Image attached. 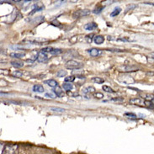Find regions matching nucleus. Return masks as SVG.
<instances>
[{
	"label": "nucleus",
	"instance_id": "20",
	"mask_svg": "<svg viewBox=\"0 0 154 154\" xmlns=\"http://www.w3.org/2000/svg\"><path fill=\"white\" fill-rule=\"evenodd\" d=\"M50 110L52 111H54V112H64L65 110L62 109V108H59V107H51Z\"/></svg>",
	"mask_w": 154,
	"mask_h": 154
},
{
	"label": "nucleus",
	"instance_id": "11",
	"mask_svg": "<svg viewBox=\"0 0 154 154\" xmlns=\"http://www.w3.org/2000/svg\"><path fill=\"white\" fill-rule=\"evenodd\" d=\"M33 91L36 92V93H43L45 91L44 88L41 84H36V85L33 86Z\"/></svg>",
	"mask_w": 154,
	"mask_h": 154
},
{
	"label": "nucleus",
	"instance_id": "24",
	"mask_svg": "<svg viewBox=\"0 0 154 154\" xmlns=\"http://www.w3.org/2000/svg\"><path fill=\"white\" fill-rule=\"evenodd\" d=\"M125 116L128 117L130 119H134V120H135V119H136V115L135 114H133V113H126Z\"/></svg>",
	"mask_w": 154,
	"mask_h": 154
},
{
	"label": "nucleus",
	"instance_id": "13",
	"mask_svg": "<svg viewBox=\"0 0 154 154\" xmlns=\"http://www.w3.org/2000/svg\"><path fill=\"white\" fill-rule=\"evenodd\" d=\"M121 68H122L121 71H124V72H133V71L137 70V67L134 66H124Z\"/></svg>",
	"mask_w": 154,
	"mask_h": 154
},
{
	"label": "nucleus",
	"instance_id": "3",
	"mask_svg": "<svg viewBox=\"0 0 154 154\" xmlns=\"http://www.w3.org/2000/svg\"><path fill=\"white\" fill-rule=\"evenodd\" d=\"M89 14H90V11L88 9H78L72 14V17H73L74 19H78L81 17L87 16V15Z\"/></svg>",
	"mask_w": 154,
	"mask_h": 154
},
{
	"label": "nucleus",
	"instance_id": "33",
	"mask_svg": "<svg viewBox=\"0 0 154 154\" xmlns=\"http://www.w3.org/2000/svg\"><path fill=\"white\" fill-rule=\"evenodd\" d=\"M143 3H145V4H148V5H154V3H150V2H144Z\"/></svg>",
	"mask_w": 154,
	"mask_h": 154
},
{
	"label": "nucleus",
	"instance_id": "32",
	"mask_svg": "<svg viewBox=\"0 0 154 154\" xmlns=\"http://www.w3.org/2000/svg\"><path fill=\"white\" fill-rule=\"evenodd\" d=\"M94 97L97 98V99H102L104 97V95L101 93H97V94H94Z\"/></svg>",
	"mask_w": 154,
	"mask_h": 154
},
{
	"label": "nucleus",
	"instance_id": "26",
	"mask_svg": "<svg viewBox=\"0 0 154 154\" xmlns=\"http://www.w3.org/2000/svg\"><path fill=\"white\" fill-rule=\"evenodd\" d=\"M53 50L52 47H45V48H43L41 50V52H43L45 53H51V52Z\"/></svg>",
	"mask_w": 154,
	"mask_h": 154
},
{
	"label": "nucleus",
	"instance_id": "30",
	"mask_svg": "<svg viewBox=\"0 0 154 154\" xmlns=\"http://www.w3.org/2000/svg\"><path fill=\"white\" fill-rule=\"evenodd\" d=\"M137 6L136 5H135V4H132V5H129L127 8H126V12H127V11H129V10H132V9H136Z\"/></svg>",
	"mask_w": 154,
	"mask_h": 154
},
{
	"label": "nucleus",
	"instance_id": "34",
	"mask_svg": "<svg viewBox=\"0 0 154 154\" xmlns=\"http://www.w3.org/2000/svg\"><path fill=\"white\" fill-rule=\"evenodd\" d=\"M151 102H152V104H153V105H154V99H152V101H151Z\"/></svg>",
	"mask_w": 154,
	"mask_h": 154
},
{
	"label": "nucleus",
	"instance_id": "27",
	"mask_svg": "<svg viewBox=\"0 0 154 154\" xmlns=\"http://www.w3.org/2000/svg\"><path fill=\"white\" fill-rule=\"evenodd\" d=\"M13 75L14 77H17V78H20V77H22L23 73L20 71H15L14 72H13Z\"/></svg>",
	"mask_w": 154,
	"mask_h": 154
},
{
	"label": "nucleus",
	"instance_id": "8",
	"mask_svg": "<svg viewBox=\"0 0 154 154\" xmlns=\"http://www.w3.org/2000/svg\"><path fill=\"white\" fill-rule=\"evenodd\" d=\"M44 83L47 84L48 86L52 87V88H56L58 86V83L56 82V80L54 79H48V80H45L44 81Z\"/></svg>",
	"mask_w": 154,
	"mask_h": 154
},
{
	"label": "nucleus",
	"instance_id": "18",
	"mask_svg": "<svg viewBox=\"0 0 154 154\" xmlns=\"http://www.w3.org/2000/svg\"><path fill=\"white\" fill-rule=\"evenodd\" d=\"M63 88L65 90H67V92L69 91V90H72V88H73V86H72V84L71 83H64L63 84Z\"/></svg>",
	"mask_w": 154,
	"mask_h": 154
},
{
	"label": "nucleus",
	"instance_id": "14",
	"mask_svg": "<svg viewBox=\"0 0 154 154\" xmlns=\"http://www.w3.org/2000/svg\"><path fill=\"white\" fill-rule=\"evenodd\" d=\"M25 56V53L22 52H13L10 53V56L14 57V58H21V57H24Z\"/></svg>",
	"mask_w": 154,
	"mask_h": 154
},
{
	"label": "nucleus",
	"instance_id": "17",
	"mask_svg": "<svg viewBox=\"0 0 154 154\" xmlns=\"http://www.w3.org/2000/svg\"><path fill=\"white\" fill-rule=\"evenodd\" d=\"M92 81H93L94 83H99V84H101L105 82V79L101 78H98V77H94V78H92Z\"/></svg>",
	"mask_w": 154,
	"mask_h": 154
},
{
	"label": "nucleus",
	"instance_id": "22",
	"mask_svg": "<svg viewBox=\"0 0 154 154\" xmlns=\"http://www.w3.org/2000/svg\"><path fill=\"white\" fill-rule=\"evenodd\" d=\"M61 52H62V51H61V49L53 48V50L51 52V53H50V54H52V55H59V54H61Z\"/></svg>",
	"mask_w": 154,
	"mask_h": 154
},
{
	"label": "nucleus",
	"instance_id": "28",
	"mask_svg": "<svg viewBox=\"0 0 154 154\" xmlns=\"http://www.w3.org/2000/svg\"><path fill=\"white\" fill-rule=\"evenodd\" d=\"M104 7H99V8H96V9L94 10V14H99L103 10Z\"/></svg>",
	"mask_w": 154,
	"mask_h": 154
},
{
	"label": "nucleus",
	"instance_id": "10",
	"mask_svg": "<svg viewBox=\"0 0 154 154\" xmlns=\"http://www.w3.org/2000/svg\"><path fill=\"white\" fill-rule=\"evenodd\" d=\"M130 103L133 104V105H141L144 106V101H142L141 99L139 98H136V99H132L130 100Z\"/></svg>",
	"mask_w": 154,
	"mask_h": 154
},
{
	"label": "nucleus",
	"instance_id": "23",
	"mask_svg": "<svg viewBox=\"0 0 154 154\" xmlns=\"http://www.w3.org/2000/svg\"><path fill=\"white\" fill-rule=\"evenodd\" d=\"M67 75V72L64 70H60L58 71V72L56 73V76L59 77V78H61V77H64Z\"/></svg>",
	"mask_w": 154,
	"mask_h": 154
},
{
	"label": "nucleus",
	"instance_id": "4",
	"mask_svg": "<svg viewBox=\"0 0 154 154\" xmlns=\"http://www.w3.org/2000/svg\"><path fill=\"white\" fill-rule=\"evenodd\" d=\"M48 60V56H47V54L43 52H40L38 53L37 55V61H39V62H45V61H47Z\"/></svg>",
	"mask_w": 154,
	"mask_h": 154
},
{
	"label": "nucleus",
	"instance_id": "7",
	"mask_svg": "<svg viewBox=\"0 0 154 154\" xmlns=\"http://www.w3.org/2000/svg\"><path fill=\"white\" fill-rule=\"evenodd\" d=\"M54 93L56 94V95L57 96V97H59V98H62L64 97V93H63V91L61 90V88L59 87V86H57L56 88H54Z\"/></svg>",
	"mask_w": 154,
	"mask_h": 154
},
{
	"label": "nucleus",
	"instance_id": "21",
	"mask_svg": "<svg viewBox=\"0 0 154 154\" xmlns=\"http://www.w3.org/2000/svg\"><path fill=\"white\" fill-rule=\"evenodd\" d=\"M75 80V76H69V77H66L64 79V81L66 83H72L73 82V81Z\"/></svg>",
	"mask_w": 154,
	"mask_h": 154
},
{
	"label": "nucleus",
	"instance_id": "15",
	"mask_svg": "<svg viewBox=\"0 0 154 154\" xmlns=\"http://www.w3.org/2000/svg\"><path fill=\"white\" fill-rule=\"evenodd\" d=\"M83 92L84 94H90V93H94L95 92V88L92 86L89 87H87V88H84L83 89Z\"/></svg>",
	"mask_w": 154,
	"mask_h": 154
},
{
	"label": "nucleus",
	"instance_id": "9",
	"mask_svg": "<svg viewBox=\"0 0 154 154\" xmlns=\"http://www.w3.org/2000/svg\"><path fill=\"white\" fill-rule=\"evenodd\" d=\"M94 41L95 44L101 45L102 43H104V41H105V38H104L103 36H96L94 38Z\"/></svg>",
	"mask_w": 154,
	"mask_h": 154
},
{
	"label": "nucleus",
	"instance_id": "19",
	"mask_svg": "<svg viewBox=\"0 0 154 154\" xmlns=\"http://www.w3.org/2000/svg\"><path fill=\"white\" fill-rule=\"evenodd\" d=\"M102 88H103V90H104V91L107 92V93H110V94H114V93H115V91L113 89V88H110V87H109V86L104 85Z\"/></svg>",
	"mask_w": 154,
	"mask_h": 154
},
{
	"label": "nucleus",
	"instance_id": "16",
	"mask_svg": "<svg viewBox=\"0 0 154 154\" xmlns=\"http://www.w3.org/2000/svg\"><path fill=\"white\" fill-rule=\"evenodd\" d=\"M121 12V8H115V9L112 11V12L110 13V16L111 17H115V16H117V15Z\"/></svg>",
	"mask_w": 154,
	"mask_h": 154
},
{
	"label": "nucleus",
	"instance_id": "2",
	"mask_svg": "<svg viewBox=\"0 0 154 154\" xmlns=\"http://www.w3.org/2000/svg\"><path fill=\"white\" fill-rule=\"evenodd\" d=\"M83 67V63L78 62V61L74 60H70L66 63V68L70 69V70H74V69H78Z\"/></svg>",
	"mask_w": 154,
	"mask_h": 154
},
{
	"label": "nucleus",
	"instance_id": "29",
	"mask_svg": "<svg viewBox=\"0 0 154 154\" xmlns=\"http://www.w3.org/2000/svg\"><path fill=\"white\" fill-rule=\"evenodd\" d=\"M110 101L122 102V101H124V99H123V98H121V97H119V98H115V99H110Z\"/></svg>",
	"mask_w": 154,
	"mask_h": 154
},
{
	"label": "nucleus",
	"instance_id": "5",
	"mask_svg": "<svg viewBox=\"0 0 154 154\" xmlns=\"http://www.w3.org/2000/svg\"><path fill=\"white\" fill-rule=\"evenodd\" d=\"M88 52L90 54L91 56H94V57H96V56H99L100 54L102 53V51L99 49H96V48H91L89 50H88Z\"/></svg>",
	"mask_w": 154,
	"mask_h": 154
},
{
	"label": "nucleus",
	"instance_id": "31",
	"mask_svg": "<svg viewBox=\"0 0 154 154\" xmlns=\"http://www.w3.org/2000/svg\"><path fill=\"white\" fill-rule=\"evenodd\" d=\"M45 97L50 98V99H54L55 98V95H54L53 94H52V93H47V94H45Z\"/></svg>",
	"mask_w": 154,
	"mask_h": 154
},
{
	"label": "nucleus",
	"instance_id": "1",
	"mask_svg": "<svg viewBox=\"0 0 154 154\" xmlns=\"http://www.w3.org/2000/svg\"><path fill=\"white\" fill-rule=\"evenodd\" d=\"M18 145L17 144H6L3 147V154H18Z\"/></svg>",
	"mask_w": 154,
	"mask_h": 154
},
{
	"label": "nucleus",
	"instance_id": "12",
	"mask_svg": "<svg viewBox=\"0 0 154 154\" xmlns=\"http://www.w3.org/2000/svg\"><path fill=\"white\" fill-rule=\"evenodd\" d=\"M11 65L16 68H20L22 67H24V62L20 61H11Z\"/></svg>",
	"mask_w": 154,
	"mask_h": 154
},
{
	"label": "nucleus",
	"instance_id": "6",
	"mask_svg": "<svg viewBox=\"0 0 154 154\" xmlns=\"http://www.w3.org/2000/svg\"><path fill=\"white\" fill-rule=\"evenodd\" d=\"M98 28V25L96 23L94 22H91V23H88L85 25H84V29L86 30H94L95 29Z\"/></svg>",
	"mask_w": 154,
	"mask_h": 154
},
{
	"label": "nucleus",
	"instance_id": "25",
	"mask_svg": "<svg viewBox=\"0 0 154 154\" xmlns=\"http://www.w3.org/2000/svg\"><path fill=\"white\" fill-rule=\"evenodd\" d=\"M94 36V34H91V35H88V36H86L85 39H86V41H87L88 43H91L92 41L94 40V39H93V36Z\"/></svg>",
	"mask_w": 154,
	"mask_h": 154
}]
</instances>
